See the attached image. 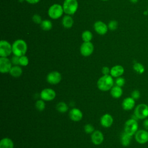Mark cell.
Returning <instances> with one entry per match:
<instances>
[{"mask_svg": "<svg viewBox=\"0 0 148 148\" xmlns=\"http://www.w3.org/2000/svg\"><path fill=\"white\" fill-rule=\"evenodd\" d=\"M113 79L110 75H103L98 80L97 83L98 89L102 91L110 90L113 86Z\"/></svg>", "mask_w": 148, "mask_h": 148, "instance_id": "cell-1", "label": "cell"}, {"mask_svg": "<svg viewBox=\"0 0 148 148\" xmlns=\"http://www.w3.org/2000/svg\"><path fill=\"white\" fill-rule=\"evenodd\" d=\"M27 45L23 39H17L12 44V53L18 57L24 56L27 51Z\"/></svg>", "mask_w": 148, "mask_h": 148, "instance_id": "cell-2", "label": "cell"}, {"mask_svg": "<svg viewBox=\"0 0 148 148\" xmlns=\"http://www.w3.org/2000/svg\"><path fill=\"white\" fill-rule=\"evenodd\" d=\"M78 6L77 0H65L62 5L64 13L70 16L74 14L76 12Z\"/></svg>", "mask_w": 148, "mask_h": 148, "instance_id": "cell-3", "label": "cell"}, {"mask_svg": "<svg viewBox=\"0 0 148 148\" xmlns=\"http://www.w3.org/2000/svg\"><path fill=\"white\" fill-rule=\"evenodd\" d=\"M62 6L58 3L52 5L48 10L49 16L52 19L59 18L64 13Z\"/></svg>", "mask_w": 148, "mask_h": 148, "instance_id": "cell-4", "label": "cell"}, {"mask_svg": "<svg viewBox=\"0 0 148 148\" xmlns=\"http://www.w3.org/2000/svg\"><path fill=\"white\" fill-rule=\"evenodd\" d=\"M138 124L137 121L132 118L126 121L124 124V132L132 136L137 132Z\"/></svg>", "mask_w": 148, "mask_h": 148, "instance_id": "cell-5", "label": "cell"}, {"mask_svg": "<svg viewBox=\"0 0 148 148\" xmlns=\"http://www.w3.org/2000/svg\"><path fill=\"white\" fill-rule=\"evenodd\" d=\"M134 114L138 119H145L148 117V105L140 103L136 106L134 110Z\"/></svg>", "mask_w": 148, "mask_h": 148, "instance_id": "cell-6", "label": "cell"}, {"mask_svg": "<svg viewBox=\"0 0 148 148\" xmlns=\"http://www.w3.org/2000/svg\"><path fill=\"white\" fill-rule=\"evenodd\" d=\"M12 53V45L7 40H2L0 42V56L8 57Z\"/></svg>", "mask_w": 148, "mask_h": 148, "instance_id": "cell-7", "label": "cell"}, {"mask_svg": "<svg viewBox=\"0 0 148 148\" xmlns=\"http://www.w3.org/2000/svg\"><path fill=\"white\" fill-rule=\"evenodd\" d=\"M56 97V91L50 88L43 89L40 93V98L45 101H53Z\"/></svg>", "mask_w": 148, "mask_h": 148, "instance_id": "cell-8", "label": "cell"}, {"mask_svg": "<svg viewBox=\"0 0 148 148\" xmlns=\"http://www.w3.org/2000/svg\"><path fill=\"white\" fill-rule=\"evenodd\" d=\"M81 54L84 57H88L94 51V45L91 42H84L80 49Z\"/></svg>", "mask_w": 148, "mask_h": 148, "instance_id": "cell-9", "label": "cell"}, {"mask_svg": "<svg viewBox=\"0 0 148 148\" xmlns=\"http://www.w3.org/2000/svg\"><path fill=\"white\" fill-rule=\"evenodd\" d=\"M12 67L11 61L7 57L0 58V72L1 73H9Z\"/></svg>", "mask_w": 148, "mask_h": 148, "instance_id": "cell-10", "label": "cell"}, {"mask_svg": "<svg viewBox=\"0 0 148 148\" xmlns=\"http://www.w3.org/2000/svg\"><path fill=\"white\" fill-rule=\"evenodd\" d=\"M61 74L56 71H51L46 76L47 82L51 84H57L61 80Z\"/></svg>", "mask_w": 148, "mask_h": 148, "instance_id": "cell-11", "label": "cell"}, {"mask_svg": "<svg viewBox=\"0 0 148 148\" xmlns=\"http://www.w3.org/2000/svg\"><path fill=\"white\" fill-rule=\"evenodd\" d=\"M136 141L140 144H144L148 142V132L145 130H138L135 134Z\"/></svg>", "mask_w": 148, "mask_h": 148, "instance_id": "cell-12", "label": "cell"}, {"mask_svg": "<svg viewBox=\"0 0 148 148\" xmlns=\"http://www.w3.org/2000/svg\"><path fill=\"white\" fill-rule=\"evenodd\" d=\"M104 139V136L101 131L99 130L94 131L91 135V140L95 145L101 144Z\"/></svg>", "mask_w": 148, "mask_h": 148, "instance_id": "cell-13", "label": "cell"}, {"mask_svg": "<svg viewBox=\"0 0 148 148\" xmlns=\"http://www.w3.org/2000/svg\"><path fill=\"white\" fill-rule=\"evenodd\" d=\"M94 29L95 32L99 35H105L106 34L108 30V25L101 21H96L94 25Z\"/></svg>", "mask_w": 148, "mask_h": 148, "instance_id": "cell-14", "label": "cell"}, {"mask_svg": "<svg viewBox=\"0 0 148 148\" xmlns=\"http://www.w3.org/2000/svg\"><path fill=\"white\" fill-rule=\"evenodd\" d=\"M69 116L71 120L73 121H79L83 118V113L78 108H73L70 110Z\"/></svg>", "mask_w": 148, "mask_h": 148, "instance_id": "cell-15", "label": "cell"}, {"mask_svg": "<svg viewBox=\"0 0 148 148\" xmlns=\"http://www.w3.org/2000/svg\"><path fill=\"white\" fill-rule=\"evenodd\" d=\"M113 123V119L111 114L105 113L102 115L100 119L101 125L105 128H109L112 126Z\"/></svg>", "mask_w": 148, "mask_h": 148, "instance_id": "cell-16", "label": "cell"}, {"mask_svg": "<svg viewBox=\"0 0 148 148\" xmlns=\"http://www.w3.org/2000/svg\"><path fill=\"white\" fill-rule=\"evenodd\" d=\"M135 105V101L132 97H127L122 102V108L125 110L132 109Z\"/></svg>", "mask_w": 148, "mask_h": 148, "instance_id": "cell-17", "label": "cell"}, {"mask_svg": "<svg viewBox=\"0 0 148 148\" xmlns=\"http://www.w3.org/2000/svg\"><path fill=\"white\" fill-rule=\"evenodd\" d=\"M124 72V69L120 65H116L112 67L110 71V75L113 77H118L121 76Z\"/></svg>", "mask_w": 148, "mask_h": 148, "instance_id": "cell-18", "label": "cell"}, {"mask_svg": "<svg viewBox=\"0 0 148 148\" xmlns=\"http://www.w3.org/2000/svg\"><path fill=\"white\" fill-rule=\"evenodd\" d=\"M0 148H14V143L11 139L3 138L0 141Z\"/></svg>", "mask_w": 148, "mask_h": 148, "instance_id": "cell-19", "label": "cell"}, {"mask_svg": "<svg viewBox=\"0 0 148 148\" xmlns=\"http://www.w3.org/2000/svg\"><path fill=\"white\" fill-rule=\"evenodd\" d=\"M123 94V90L121 87L118 86H113L110 89V95L114 98H119Z\"/></svg>", "mask_w": 148, "mask_h": 148, "instance_id": "cell-20", "label": "cell"}, {"mask_svg": "<svg viewBox=\"0 0 148 148\" xmlns=\"http://www.w3.org/2000/svg\"><path fill=\"white\" fill-rule=\"evenodd\" d=\"M131 139H132L131 135L127 134L125 132H123L120 137V142L121 145L124 147L128 146L131 143Z\"/></svg>", "mask_w": 148, "mask_h": 148, "instance_id": "cell-21", "label": "cell"}, {"mask_svg": "<svg viewBox=\"0 0 148 148\" xmlns=\"http://www.w3.org/2000/svg\"><path fill=\"white\" fill-rule=\"evenodd\" d=\"M62 24L64 28H71L73 24V20L70 15L65 16L62 20Z\"/></svg>", "mask_w": 148, "mask_h": 148, "instance_id": "cell-22", "label": "cell"}, {"mask_svg": "<svg viewBox=\"0 0 148 148\" xmlns=\"http://www.w3.org/2000/svg\"><path fill=\"white\" fill-rule=\"evenodd\" d=\"M10 75L14 77H19L23 73L22 68L18 65L12 66L10 72Z\"/></svg>", "mask_w": 148, "mask_h": 148, "instance_id": "cell-23", "label": "cell"}, {"mask_svg": "<svg viewBox=\"0 0 148 148\" xmlns=\"http://www.w3.org/2000/svg\"><path fill=\"white\" fill-rule=\"evenodd\" d=\"M56 109L60 113H64L68 111V106L67 104L64 102H58L56 105Z\"/></svg>", "mask_w": 148, "mask_h": 148, "instance_id": "cell-24", "label": "cell"}, {"mask_svg": "<svg viewBox=\"0 0 148 148\" xmlns=\"http://www.w3.org/2000/svg\"><path fill=\"white\" fill-rule=\"evenodd\" d=\"M40 25L41 28L45 31L50 30L52 28V26H53L51 22L49 20H42Z\"/></svg>", "mask_w": 148, "mask_h": 148, "instance_id": "cell-25", "label": "cell"}, {"mask_svg": "<svg viewBox=\"0 0 148 148\" xmlns=\"http://www.w3.org/2000/svg\"><path fill=\"white\" fill-rule=\"evenodd\" d=\"M133 69L137 73L140 75L143 73L145 71L144 66L139 62L134 63V64L133 65Z\"/></svg>", "mask_w": 148, "mask_h": 148, "instance_id": "cell-26", "label": "cell"}, {"mask_svg": "<svg viewBox=\"0 0 148 148\" xmlns=\"http://www.w3.org/2000/svg\"><path fill=\"white\" fill-rule=\"evenodd\" d=\"M82 38L84 42H90L92 39V34L90 31H84L82 34Z\"/></svg>", "mask_w": 148, "mask_h": 148, "instance_id": "cell-27", "label": "cell"}, {"mask_svg": "<svg viewBox=\"0 0 148 148\" xmlns=\"http://www.w3.org/2000/svg\"><path fill=\"white\" fill-rule=\"evenodd\" d=\"M35 108L39 111H43L46 108V104L45 101L41 99L38 100L35 103Z\"/></svg>", "mask_w": 148, "mask_h": 148, "instance_id": "cell-28", "label": "cell"}, {"mask_svg": "<svg viewBox=\"0 0 148 148\" xmlns=\"http://www.w3.org/2000/svg\"><path fill=\"white\" fill-rule=\"evenodd\" d=\"M29 63V60L26 56H22L19 58V65L21 66H25Z\"/></svg>", "mask_w": 148, "mask_h": 148, "instance_id": "cell-29", "label": "cell"}, {"mask_svg": "<svg viewBox=\"0 0 148 148\" xmlns=\"http://www.w3.org/2000/svg\"><path fill=\"white\" fill-rule=\"evenodd\" d=\"M84 130L85 132L88 134H91L95 131L94 126L90 124H86L84 127Z\"/></svg>", "mask_w": 148, "mask_h": 148, "instance_id": "cell-30", "label": "cell"}, {"mask_svg": "<svg viewBox=\"0 0 148 148\" xmlns=\"http://www.w3.org/2000/svg\"><path fill=\"white\" fill-rule=\"evenodd\" d=\"M108 27V29H109L110 30L114 31L117 28L118 23L116 20H112L109 21Z\"/></svg>", "mask_w": 148, "mask_h": 148, "instance_id": "cell-31", "label": "cell"}, {"mask_svg": "<svg viewBox=\"0 0 148 148\" xmlns=\"http://www.w3.org/2000/svg\"><path fill=\"white\" fill-rule=\"evenodd\" d=\"M125 79L123 77H121V76L117 77V79L116 80V82H115L116 85L118 86L119 87H123L125 84Z\"/></svg>", "mask_w": 148, "mask_h": 148, "instance_id": "cell-32", "label": "cell"}, {"mask_svg": "<svg viewBox=\"0 0 148 148\" xmlns=\"http://www.w3.org/2000/svg\"><path fill=\"white\" fill-rule=\"evenodd\" d=\"M131 97L135 100L138 99L140 97V91L138 90H134L131 92Z\"/></svg>", "mask_w": 148, "mask_h": 148, "instance_id": "cell-33", "label": "cell"}, {"mask_svg": "<svg viewBox=\"0 0 148 148\" xmlns=\"http://www.w3.org/2000/svg\"><path fill=\"white\" fill-rule=\"evenodd\" d=\"M32 20L35 23L38 24H40V23L42 21L41 17L39 14H35L32 16Z\"/></svg>", "mask_w": 148, "mask_h": 148, "instance_id": "cell-34", "label": "cell"}, {"mask_svg": "<svg viewBox=\"0 0 148 148\" xmlns=\"http://www.w3.org/2000/svg\"><path fill=\"white\" fill-rule=\"evenodd\" d=\"M19 58L20 57H18L17 56L14 55L11 59V62L13 65H19Z\"/></svg>", "mask_w": 148, "mask_h": 148, "instance_id": "cell-35", "label": "cell"}, {"mask_svg": "<svg viewBox=\"0 0 148 148\" xmlns=\"http://www.w3.org/2000/svg\"><path fill=\"white\" fill-rule=\"evenodd\" d=\"M101 71H102V73L103 75H109L110 73V69L108 66H103L102 68Z\"/></svg>", "mask_w": 148, "mask_h": 148, "instance_id": "cell-36", "label": "cell"}, {"mask_svg": "<svg viewBox=\"0 0 148 148\" xmlns=\"http://www.w3.org/2000/svg\"><path fill=\"white\" fill-rule=\"evenodd\" d=\"M143 127L147 130H148V119H146L143 121Z\"/></svg>", "mask_w": 148, "mask_h": 148, "instance_id": "cell-37", "label": "cell"}, {"mask_svg": "<svg viewBox=\"0 0 148 148\" xmlns=\"http://www.w3.org/2000/svg\"><path fill=\"white\" fill-rule=\"evenodd\" d=\"M25 1H27V2H28L29 3H31V4H35L38 3L40 0H25Z\"/></svg>", "mask_w": 148, "mask_h": 148, "instance_id": "cell-38", "label": "cell"}, {"mask_svg": "<svg viewBox=\"0 0 148 148\" xmlns=\"http://www.w3.org/2000/svg\"><path fill=\"white\" fill-rule=\"evenodd\" d=\"M132 3H135L136 2H138V0H130Z\"/></svg>", "mask_w": 148, "mask_h": 148, "instance_id": "cell-39", "label": "cell"}, {"mask_svg": "<svg viewBox=\"0 0 148 148\" xmlns=\"http://www.w3.org/2000/svg\"><path fill=\"white\" fill-rule=\"evenodd\" d=\"M102 1H108V0H102Z\"/></svg>", "mask_w": 148, "mask_h": 148, "instance_id": "cell-40", "label": "cell"}, {"mask_svg": "<svg viewBox=\"0 0 148 148\" xmlns=\"http://www.w3.org/2000/svg\"><path fill=\"white\" fill-rule=\"evenodd\" d=\"M147 12H148V8H147Z\"/></svg>", "mask_w": 148, "mask_h": 148, "instance_id": "cell-41", "label": "cell"}]
</instances>
